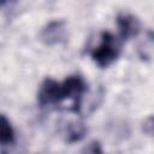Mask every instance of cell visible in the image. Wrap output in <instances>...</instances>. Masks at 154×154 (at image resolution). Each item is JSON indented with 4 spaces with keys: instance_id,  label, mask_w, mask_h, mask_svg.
Returning <instances> with one entry per match:
<instances>
[{
    "instance_id": "1",
    "label": "cell",
    "mask_w": 154,
    "mask_h": 154,
    "mask_svg": "<svg viewBox=\"0 0 154 154\" xmlns=\"http://www.w3.org/2000/svg\"><path fill=\"white\" fill-rule=\"evenodd\" d=\"M119 52H120V45L116 40V37L111 32L103 31L101 34L100 45L91 51L90 55L91 59L100 67H107L116 61V59L119 55Z\"/></svg>"
},
{
    "instance_id": "2",
    "label": "cell",
    "mask_w": 154,
    "mask_h": 154,
    "mask_svg": "<svg viewBox=\"0 0 154 154\" xmlns=\"http://www.w3.org/2000/svg\"><path fill=\"white\" fill-rule=\"evenodd\" d=\"M87 90V83L81 76H69L61 83V100H71V111L78 112L81 106L82 95Z\"/></svg>"
},
{
    "instance_id": "3",
    "label": "cell",
    "mask_w": 154,
    "mask_h": 154,
    "mask_svg": "<svg viewBox=\"0 0 154 154\" xmlns=\"http://www.w3.org/2000/svg\"><path fill=\"white\" fill-rule=\"evenodd\" d=\"M38 40L45 46H55L66 42L67 25L65 20L55 19L47 23L40 31Z\"/></svg>"
},
{
    "instance_id": "4",
    "label": "cell",
    "mask_w": 154,
    "mask_h": 154,
    "mask_svg": "<svg viewBox=\"0 0 154 154\" xmlns=\"http://www.w3.org/2000/svg\"><path fill=\"white\" fill-rule=\"evenodd\" d=\"M37 101L41 107L58 105L61 100V83L54 81L53 78H46L38 89Z\"/></svg>"
},
{
    "instance_id": "5",
    "label": "cell",
    "mask_w": 154,
    "mask_h": 154,
    "mask_svg": "<svg viewBox=\"0 0 154 154\" xmlns=\"http://www.w3.org/2000/svg\"><path fill=\"white\" fill-rule=\"evenodd\" d=\"M117 25L119 29V36L122 41H128L138 35L141 23L137 17L128 13H120L117 17Z\"/></svg>"
},
{
    "instance_id": "6",
    "label": "cell",
    "mask_w": 154,
    "mask_h": 154,
    "mask_svg": "<svg viewBox=\"0 0 154 154\" xmlns=\"http://www.w3.org/2000/svg\"><path fill=\"white\" fill-rule=\"evenodd\" d=\"M87 134V126L82 120H75L66 126L65 141L67 143H75L81 141Z\"/></svg>"
},
{
    "instance_id": "7",
    "label": "cell",
    "mask_w": 154,
    "mask_h": 154,
    "mask_svg": "<svg viewBox=\"0 0 154 154\" xmlns=\"http://www.w3.org/2000/svg\"><path fill=\"white\" fill-rule=\"evenodd\" d=\"M14 141V131L10 123V120L2 114L1 116V124H0V143L2 148L13 143Z\"/></svg>"
},
{
    "instance_id": "8",
    "label": "cell",
    "mask_w": 154,
    "mask_h": 154,
    "mask_svg": "<svg viewBox=\"0 0 154 154\" xmlns=\"http://www.w3.org/2000/svg\"><path fill=\"white\" fill-rule=\"evenodd\" d=\"M82 154H105L101 147V143L96 140L89 142L82 150Z\"/></svg>"
},
{
    "instance_id": "9",
    "label": "cell",
    "mask_w": 154,
    "mask_h": 154,
    "mask_svg": "<svg viewBox=\"0 0 154 154\" xmlns=\"http://www.w3.org/2000/svg\"><path fill=\"white\" fill-rule=\"evenodd\" d=\"M141 130L147 136L154 137V116H149L142 122Z\"/></svg>"
}]
</instances>
